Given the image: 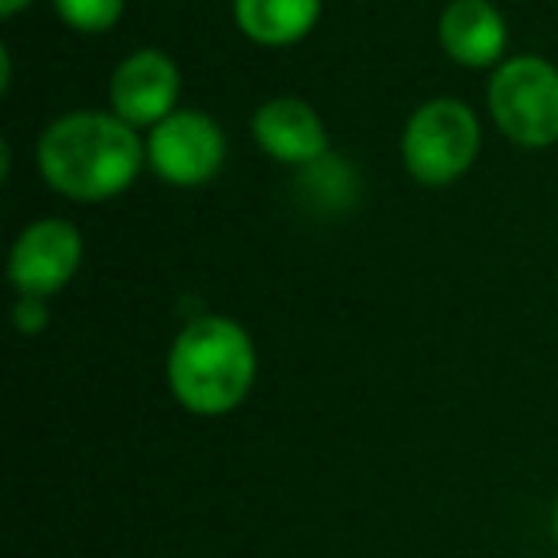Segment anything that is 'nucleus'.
I'll return each mask as SVG.
<instances>
[{
	"label": "nucleus",
	"mask_w": 558,
	"mask_h": 558,
	"mask_svg": "<svg viewBox=\"0 0 558 558\" xmlns=\"http://www.w3.org/2000/svg\"><path fill=\"white\" fill-rule=\"evenodd\" d=\"M146 161L131 123L108 111H70L39 138V172L54 192L81 203L126 192Z\"/></svg>",
	"instance_id": "nucleus-1"
},
{
	"label": "nucleus",
	"mask_w": 558,
	"mask_h": 558,
	"mask_svg": "<svg viewBox=\"0 0 558 558\" xmlns=\"http://www.w3.org/2000/svg\"><path fill=\"white\" fill-rule=\"evenodd\" d=\"M256 379V349L230 318H195L180 329L169 352L172 398L187 413L222 417L248 398Z\"/></svg>",
	"instance_id": "nucleus-2"
},
{
	"label": "nucleus",
	"mask_w": 558,
	"mask_h": 558,
	"mask_svg": "<svg viewBox=\"0 0 558 558\" xmlns=\"http://www.w3.org/2000/svg\"><path fill=\"white\" fill-rule=\"evenodd\" d=\"M489 116L517 146L539 149L558 142V70L535 54L509 58L489 77Z\"/></svg>",
	"instance_id": "nucleus-3"
},
{
	"label": "nucleus",
	"mask_w": 558,
	"mask_h": 558,
	"mask_svg": "<svg viewBox=\"0 0 558 558\" xmlns=\"http://www.w3.org/2000/svg\"><path fill=\"white\" fill-rule=\"evenodd\" d=\"M478 119L459 100H428L410 116L402 134V161L417 184L444 187L478 157Z\"/></svg>",
	"instance_id": "nucleus-4"
},
{
	"label": "nucleus",
	"mask_w": 558,
	"mask_h": 558,
	"mask_svg": "<svg viewBox=\"0 0 558 558\" xmlns=\"http://www.w3.org/2000/svg\"><path fill=\"white\" fill-rule=\"evenodd\" d=\"M226 138L222 126L203 111H172L169 119L149 131L146 142V161L154 172L172 187H199L222 169Z\"/></svg>",
	"instance_id": "nucleus-5"
},
{
	"label": "nucleus",
	"mask_w": 558,
	"mask_h": 558,
	"mask_svg": "<svg viewBox=\"0 0 558 558\" xmlns=\"http://www.w3.org/2000/svg\"><path fill=\"white\" fill-rule=\"evenodd\" d=\"M81 233L65 218H43L16 238L9 256V276L20 299H47L62 291L81 268Z\"/></svg>",
	"instance_id": "nucleus-6"
},
{
	"label": "nucleus",
	"mask_w": 558,
	"mask_h": 558,
	"mask_svg": "<svg viewBox=\"0 0 558 558\" xmlns=\"http://www.w3.org/2000/svg\"><path fill=\"white\" fill-rule=\"evenodd\" d=\"M177 96L180 70L161 50H138V54L123 58L119 70L111 73V116L131 123L134 131L169 119L177 111Z\"/></svg>",
	"instance_id": "nucleus-7"
},
{
	"label": "nucleus",
	"mask_w": 558,
	"mask_h": 558,
	"mask_svg": "<svg viewBox=\"0 0 558 558\" xmlns=\"http://www.w3.org/2000/svg\"><path fill=\"white\" fill-rule=\"evenodd\" d=\"M253 138L268 157L283 165H318L329 149V134L322 126L318 111L295 96H279L256 108Z\"/></svg>",
	"instance_id": "nucleus-8"
},
{
	"label": "nucleus",
	"mask_w": 558,
	"mask_h": 558,
	"mask_svg": "<svg viewBox=\"0 0 558 558\" xmlns=\"http://www.w3.org/2000/svg\"><path fill=\"white\" fill-rule=\"evenodd\" d=\"M440 43L459 65L486 70L505 54V20L489 0H451L440 16Z\"/></svg>",
	"instance_id": "nucleus-9"
},
{
	"label": "nucleus",
	"mask_w": 558,
	"mask_h": 558,
	"mask_svg": "<svg viewBox=\"0 0 558 558\" xmlns=\"http://www.w3.org/2000/svg\"><path fill=\"white\" fill-rule=\"evenodd\" d=\"M322 16V0H233L238 27L260 47H291L306 39Z\"/></svg>",
	"instance_id": "nucleus-10"
},
{
	"label": "nucleus",
	"mask_w": 558,
	"mask_h": 558,
	"mask_svg": "<svg viewBox=\"0 0 558 558\" xmlns=\"http://www.w3.org/2000/svg\"><path fill=\"white\" fill-rule=\"evenodd\" d=\"M123 4L126 0H54L58 16L73 32H85V35L111 32L119 24V16H123Z\"/></svg>",
	"instance_id": "nucleus-11"
},
{
	"label": "nucleus",
	"mask_w": 558,
	"mask_h": 558,
	"mask_svg": "<svg viewBox=\"0 0 558 558\" xmlns=\"http://www.w3.org/2000/svg\"><path fill=\"white\" fill-rule=\"evenodd\" d=\"M12 318H16L20 333L32 337V333H43V329H47L50 314H47V303H43V299H20L16 314H12Z\"/></svg>",
	"instance_id": "nucleus-12"
},
{
	"label": "nucleus",
	"mask_w": 558,
	"mask_h": 558,
	"mask_svg": "<svg viewBox=\"0 0 558 558\" xmlns=\"http://www.w3.org/2000/svg\"><path fill=\"white\" fill-rule=\"evenodd\" d=\"M27 4H32V0H0V12H4V16H16V12L27 9Z\"/></svg>",
	"instance_id": "nucleus-13"
},
{
	"label": "nucleus",
	"mask_w": 558,
	"mask_h": 558,
	"mask_svg": "<svg viewBox=\"0 0 558 558\" xmlns=\"http://www.w3.org/2000/svg\"><path fill=\"white\" fill-rule=\"evenodd\" d=\"M550 524H555V543H558V501H555V520H550Z\"/></svg>",
	"instance_id": "nucleus-14"
}]
</instances>
